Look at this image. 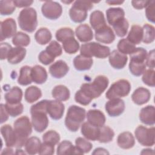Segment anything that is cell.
<instances>
[{
  "label": "cell",
  "mask_w": 155,
  "mask_h": 155,
  "mask_svg": "<svg viewBox=\"0 0 155 155\" xmlns=\"http://www.w3.org/2000/svg\"><path fill=\"white\" fill-rule=\"evenodd\" d=\"M47 104L48 100L45 99L38 102L31 107V124L37 132L41 133L44 131L48 125V119L47 115Z\"/></svg>",
  "instance_id": "6da1fadb"
},
{
  "label": "cell",
  "mask_w": 155,
  "mask_h": 155,
  "mask_svg": "<svg viewBox=\"0 0 155 155\" xmlns=\"http://www.w3.org/2000/svg\"><path fill=\"white\" fill-rule=\"evenodd\" d=\"M109 84L108 79L104 75H99L91 83H84L80 90L91 100L97 98L106 90Z\"/></svg>",
  "instance_id": "7a4b0ae2"
},
{
  "label": "cell",
  "mask_w": 155,
  "mask_h": 155,
  "mask_svg": "<svg viewBox=\"0 0 155 155\" xmlns=\"http://www.w3.org/2000/svg\"><path fill=\"white\" fill-rule=\"evenodd\" d=\"M13 126L16 136V145L15 147L21 148L25 145L28 137L32 132L31 124L29 118L26 116H24L16 119L13 124Z\"/></svg>",
  "instance_id": "3957f363"
},
{
  "label": "cell",
  "mask_w": 155,
  "mask_h": 155,
  "mask_svg": "<svg viewBox=\"0 0 155 155\" xmlns=\"http://www.w3.org/2000/svg\"><path fill=\"white\" fill-rule=\"evenodd\" d=\"M85 116L86 111L84 108L75 105H71L67 110L65 119L66 127L71 131H77L84 122Z\"/></svg>",
  "instance_id": "277c9868"
},
{
  "label": "cell",
  "mask_w": 155,
  "mask_h": 155,
  "mask_svg": "<svg viewBox=\"0 0 155 155\" xmlns=\"http://www.w3.org/2000/svg\"><path fill=\"white\" fill-rule=\"evenodd\" d=\"M18 21L19 27L27 32H33L38 25L37 13L31 7L24 8L18 16Z\"/></svg>",
  "instance_id": "5b68a950"
},
{
  "label": "cell",
  "mask_w": 155,
  "mask_h": 155,
  "mask_svg": "<svg viewBox=\"0 0 155 155\" xmlns=\"http://www.w3.org/2000/svg\"><path fill=\"white\" fill-rule=\"evenodd\" d=\"M81 54L88 58L94 56L97 58H105L110 54L108 47L101 45L95 42L84 44L80 48Z\"/></svg>",
  "instance_id": "8992f818"
},
{
  "label": "cell",
  "mask_w": 155,
  "mask_h": 155,
  "mask_svg": "<svg viewBox=\"0 0 155 155\" xmlns=\"http://www.w3.org/2000/svg\"><path fill=\"white\" fill-rule=\"evenodd\" d=\"M93 7L91 2L86 1H76L69 11L71 19L77 23L84 21L87 17V12Z\"/></svg>",
  "instance_id": "52a82bcc"
},
{
  "label": "cell",
  "mask_w": 155,
  "mask_h": 155,
  "mask_svg": "<svg viewBox=\"0 0 155 155\" xmlns=\"http://www.w3.org/2000/svg\"><path fill=\"white\" fill-rule=\"evenodd\" d=\"M131 90V84L128 80L119 79L114 82L107 90L105 96L108 99L127 96Z\"/></svg>",
  "instance_id": "ba28073f"
},
{
  "label": "cell",
  "mask_w": 155,
  "mask_h": 155,
  "mask_svg": "<svg viewBox=\"0 0 155 155\" xmlns=\"http://www.w3.org/2000/svg\"><path fill=\"white\" fill-rule=\"evenodd\" d=\"M154 127L147 128L142 125L138 126L135 130L134 134L138 142L143 146L151 147L155 142Z\"/></svg>",
  "instance_id": "9c48e42d"
},
{
  "label": "cell",
  "mask_w": 155,
  "mask_h": 155,
  "mask_svg": "<svg viewBox=\"0 0 155 155\" xmlns=\"http://www.w3.org/2000/svg\"><path fill=\"white\" fill-rule=\"evenodd\" d=\"M41 12L45 18L49 19L55 20L61 16L62 12V8L57 2L47 1L42 4Z\"/></svg>",
  "instance_id": "30bf717a"
},
{
  "label": "cell",
  "mask_w": 155,
  "mask_h": 155,
  "mask_svg": "<svg viewBox=\"0 0 155 155\" xmlns=\"http://www.w3.org/2000/svg\"><path fill=\"white\" fill-rule=\"evenodd\" d=\"M125 107L124 101L120 98L110 99L105 104V110L111 117L120 116L124 111Z\"/></svg>",
  "instance_id": "8fae6325"
},
{
  "label": "cell",
  "mask_w": 155,
  "mask_h": 155,
  "mask_svg": "<svg viewBox=\"0 0 155 155\" xmlns=\"http://www.w3.org/2000/svg\"><path fill=\"white\" fill-rule=\"evenodd\" d=\"M16 32V24L13 18H7L1 22V41L13 37Z\"/></svg>",
  "instance_id": "7c38bea8"
},
{
  "label": "cell",
  "mask_w": 155,
  "mask_h": 155,
  "mask_svg": "<svg viewBox=\"0 0 155 155\" xmlns=\"http://www.w3.org/2000/svg\"><path fill=\"white\" fill-rule=\"evenodd\" d=\"M65 110L64 105L57 100H48L47 107V113L54 120H59L62 118Z\"/></svg>",
  "instance_id": "4fadbf2b"
},
{
  "label": "cell",
  "mask_w": 155,
  "mask_h": 155,
  "mask_svg": "<svg viewBox=\"0 0 155 155\" xmlns=\"http://www.w3.org/2000/svg\"><path fill=\"white\" fill-rule=\"evenodd\" d=\"M94 36L96 41L104 44H111L115 39V35L113 30L107 25L96 30Z\"/></svg>",
  "instance_id": "5bb4252c"
},
{
  "label": "cell",
  "mask_w": 155,
  "mask_h": 155,
  "mask_svg": "<svg viewBox=\"0 0 155 155\" xmlns=\"http://www.w3.org/2000/svg\"><path fill=\"white\" fill-rule=\"evenodd\" d=\"M69 71L67 63L62 60H58L52 64L49 67L50 74L54 78L60 79L65 76Z\"/></svg>",
  "instance_id": "9a60e30c"
},
{
  "label": "cell",
  "mask_w": 155,
  "mask_h": 155,
  "mask_svg": "<svg viewBox=\"0 0 155 155\" xmlns=\"http://www.w3.org/2000/svg\"><path fill=\"white\" fill-rule=\"evenodd\" d=\"M128 57L127 55L114 50L109 55V62L111 67L115 69H122L127 64Z\"/></svg>",
  "instance_id": "2e32d148"
},
{
  "label": "cell",
  "mask_w": 155,
  "mask_h": 155,
  "mask_svg": "<svg viewBox=\"0 0 155 155\" xmlns=\"http://www.w3.org/2000/svg\"><path fill=\"white\" fill-rule=\"evenodd\" d=\"M87 118L88 122L97 127H101L104 125L106 120L103 112L97 109L89 110L87 113Z\"/></svg>",
  "instance_id": "e0dca14e"
},
{
  "label": "cell",
  "mask_w": 155,
  "mask_h": 155,
  "mask_svg": "<svg viewBox=\"0 0 155 155\" xmlns=\"http://www.w3.org/2000/svg\"><path fill=\"white\" fill-rule=\"evenodd\" d=\"M1 133L5 140L7 147H15L16 145V136L14 129L8 125L5 124L1 127Z\"/></svg>",
  "instance_id": "ac0fdd59"
},
{
  "label": "cell",
  "mask_w": 155,
  "mask_h": 155,
  "mask_svg": "<svg viewBox=\"0 0 155 155\" xmlns=\"http://www.w3.org/2000/svg\"><path fill=\"white\" fill-rule=\"evenodd\" d=\"M151 97L150 91L144 87H139L136 89L131 95L132 101L134 104L141 105L149 101Z\"/></svg>",
  "instance_id": "d6986e66"
},
{
  "label": "cell",
  "mask_w": 155,
  "mask_h": 155,
  "mask_svg": "<svg viewBox=\"0 0 155 155\" xmlns=\"http://www.w3.org/2000/svg\"><path fill=\"white\" fill-rule=\"evenodd\" d=\"M81 134L88 140L95 141L97 140L100 127H97L92 125L89 122H86L81 125Z\"/></svg>",
  "instance_id": "ffe728a7"
},
{
  "label": "cell",
  "mask_w": 155,
  "mask_h": 155,
  "mask_svg": "<svg viewBox=\"0 0 155 155\" xmlns=\"http://www.w3.org/2000/svg\"><path fill=\"white\" fill-rule=\"evenodd\" d=\"M155 108L153 105H147L142 108L139 113V119L143 124L148 125H153L154 119Z\"/></svg>",
  "instance_id": "44dd1931"
},
{
  "label": "cell",
  "mask_w": 155,
  "mask_h": 155,
  "mask_svg": "<svg viewBox=\"0 0 155 155\" xmlns=\"http://www.w3.org/2000/svg\"><path fill=\"white\" fill-rule=\"evenodd\" d=\"M75 34L78 39L83 42L90 41L93 38V31L87 24H81L78 26L75 30Z\"/></svg>",
  "instance_id": "7402d4cb"
},
{
  "label": "cell",
  "mask_w": 155,
  "mask_h": 155,
  "mask_svg": "<svg viewBox=\"0 0 155 155\" xmlns=\"http://www.w3.org/2000/svg\"><path fill=\"white\" fill-rule=\"evenodd\" d=\"M25 54V48L22 47H16L10 49L7 59L10 64H17L24 59Z\"/></svg>",
  "instance_id": "603a6c76"
},
{
  "label": "cell",
  "mask_w": 155,
  "mask_h": 155,
  "mask_svg": "<svg viewBox=\"0 0 155 155\" xmlns=\"http://www.w3.org/2000/svg\"><path fill=\"white\" fill-rule=\"evenodd\" d=\"M31 76L32 81L37 84H44L47 79L46 70L39 65H36L31 67Z\"/></svg>",
  "instance_id": "cb8c5ba5"
},
{
  "label": "cell",
  "mask_w": 155,
  "mask_h": 155,
  "mask_svg": "<svg viewBox=\"0 0 155 155\" xmlns=\"http://www.w3.org/2000/svg\"><path fill=\"white\" fill-rule=\"evenodd\" d=\"M117 143L122 149H130L134 145V137L130 132H123L119 134L117 139Z\"/></svg>",
  "instance_id": "d4e9b609"
},
{
  "label": "cell",
  "mask_w": 155,
  "mask_h": 155,
  "mask_svg": "<svg viewBox=\"0 0 155 155\" xmlns=\"http://www.w3.org/2000/svg\"><path fill=\"white\" fill-rule=\"evenodd\" d=\"M90 24L95 31L107 25L104 13L99 10L93 12L90 16Z\"/></svg>",
  "instance_id": "484cf974"
},
{
  "label": "cell",
  "mask_w": 155,
  "mask_h": 155,
  "mask_svg": "<svg viewBox=\"0 0 155 155\" xmlns=\"http://www.w3.org/2000/svg\"><path fill=\"white\" fill-rule=\"evenodd\" d=\"M93 60L91 58L85 57L81 54L76 56L73 60V65L76 70L85 71L90 69L93 65Z\"/></svg>",
  "instance_id": "4316f807"
},
{
  "label": "cell",
  "mask_w": 155,
  "mask_h": 155,
  "mask_svg": "<svg viewBox=\"0 0 155 155\" xmlns=\"http://www.w3.org/2000/svg\"><path fill=\"white\" fill-rule=\"evenodd\" d=\"M106 16L108 24L113 25L117 21L124 18L125 12L120 7H111L107 10Z\"/></svg>",
  "instance_id": "83f0119b"
},
{
  "label": "cell",
  "mask_w": 155,
  "mask_h": 155,
  "mask_svg": "<svg viewBox=\"0 0 155 155\" xmlns=\"http://www.w3.org/2000/svg\"><path fill=\"white\" fill-rule=\"evenodd\" d=\"M22 91L17 86L13 87L4 95V99L7 103L11 104L19 103L22 100Z\"/></svg>",
  "instance_id": "f1b7e54d"
},
{
  "label": "cell",
  "mask_w": 155,
  "mask_h": 155,
  "mask_svg": "<svg viewBox=\"0 0 155 155\" xmlns=\"http://www.w3.org/2000/svg\"><path fill=\"white\" fill-rule=\"evenodd\" d=\"M143 28L138 25H133L128 34L127 39L134 45L139 44L142 41Z\"/></svg>",
  "instance_id": "f546056e"
},
{
  "label": "cell",
  "mask_w": 155,
  "mask_h": 155,
  "mask_svg": "<svg viewBox=\"0 0 155 155\" xmlns=\"http://www.w3.org/2000/svg\"><path fill=\"white\" fill-rule=\"evenodd\" d=\"M51 94L56 100L59 101H67L70 96L69 90L66 86L63 85L55 86L52 90Z\"/></svg>",
  "instance_id": "4dcf8cb0"
},
{
  "label": "cell",
  "mask_w": 155,
  "mask_h": 155,
  "mask_svg": "<svg viewBox=\"0 0 155 155\" xmlns=\"http://www.w3.org/2000/svg\"><path fill=\"white\" fill-rule=\"evenodd\" d=\"M57 154H81L72 143L68 140L62 141L58 146Z\"/></svg>",
  "instance_id": "1f68e13d"
},
{
  "label": "cell",
  "mask_w": 155,
  "mask_h": 155,
  "mask_svg": "<svg viewBox=\"0 0 155 155\" xmlns=\"http://www.w3.org/2000/svg\"><path fill=\"white\" fill-rule=\"evenodd\" d=\"M41 142L37 137H31L28 138L25 143V150L28 154H36L38 153Z\"/></svg>",
  "instance_id": "d6a6232c"
},
{
  "label": "cell",
  "mask_w": 155,
  "mask_h": 155,
  "mask_svg": "<svg viewBox=\"0 0 155 155\" xmlns=\"http://www.w3.org/2000/svg\"><path fill=\"white\" fill-rule=\"evenodd\" d=\"M52 38L50 31L45 28L41 27L36 32L35 39L36 41L40 45H45L48 43Z\"/></svg>",
  "instance_id": "836d02e7"
},
{
  "label": "cell",
  "mask_w": 155,
  "mask_h": 155,
  "mask_svg": "<svg viewBox=\"0 0 155 155\" xmlns=\"http://www.w3.org/2000/svg\"><path fill=\"white\" fill-rule=\"evenodd\" d=\"M42 96V91L40 88L36 86H30L28 87L25 91V99L28 103L36 102Z\"/></svg>",
  "instance_id": "e575fe53"
},
{
  "label": "cell",
  "mask_w": 155,
  "mask_h": 155,
  "mask_svg": "<svg viewBox=\"0 0 155 155\" xmlns=\"http://www.w3.org/2000/svg\"><path fill=\"white\" fill-rule=\"evenodd\" d=\"M31 67L25 65L21 68L19 71V76L18 79V82L21 85H28L33 81L31 76Z\"/></svg>",
  "instance_id": "d590c367"
},
{
  "label": "cell",
  "mask_w": 155,
  "mask_h": 155,
  "mask_svg": "<svg viewBox=\"0 0 155 155\" xmlns=\"http://www.w3.org/2000/svg\"><path fill=\"white\" fill-rule=\"evenodd\" d=\"M112 26L117 36L124 37L127 33L129 23L127 19L124 18L116 22Z\"/></svg>",
  "instance_id": "8d00e7d4"
},
{
  "label": "cell",
  "mask_w": 155,
  "mask_h": 155,
  "mask_svg": "<svg viewBox=\"0 0 155 155\" xmlns=\"http://www.w3.org/2000/svg\"><path fill=\"white\" fill-rule=\"evenodd\" d=\"M114 136V133L110 127L103 125L100 127L99 135L97 140L101 143H108L113 140Z\"/></svg>",
  "instance_id": "74e56055"
},
{
  "label": "cell",
  "mask_w": 155,
  "mask_h": 155,
  "mask_svg": "<svg viewBox=\"0 0 155 155\" xmlns=\"http://www.w3.org/2000/svg\"><path fill=\"white\" fill-rule=\"evenodd\" d=\"M147 51L145 49L142 47H137L136 50L130 54V61L135 63H145Z\"/></svg>",
  "instance_id": "f35d334b"
},
{
  "label": "cell",
  "mask_w": 155,
  "mask_h": 155,
  "mask_svg": "<svg viewBox=\"0 0 155 155\" xmlns=\"http://www.w3.org/2000/svg\"><path fill=\"white\" fill-rule=\"evenodd\" d=\"M62 43L64 51L68 54L76 53L79 49V44L74 37L68 38Z\"/></svg>",
  "instance_id": "ab89813d"
},
{
  "label": "cell",
  "mask_w": 155,
  "mask_h": 155,
  "mask_svg": "<svg viewBox=\"0 0 155 155\" xmlns=\"http://www.w3.org/2000/svg\"><path fill=\"white\" fill-rule=\"evenodd\" d=\"M117 47L120 53L125 55L131 54L136 48L135 45L131 43L127 39H120L117 44Z\"/></svg>",
  "instance_id": "60d3db41"
},
{
  "label": "cell",
  "mask_w": 155,
  "mask_h": 155,
  "mask_svg": "<svg viewBox=\"0 0 155 155\" xmlns=\"http://www.w3.org/2000/svg\"><path fill=\"white\" fill-rule=\"evenodd\" d=\"M142 42L145 44H150L154 41L155 38V30L154 26L145 24L143 27Z\"/></svg>",
  "instance_id": "b9f144b4"
},
{
  "label": "cell",
  "mask_w": 155,
  "mask_h": 155,
  "mask_svg": "<svg viewBox=\"0 0 155 155\" xmlns=\"http://www.w3.org/2000/svg\"><path fill=\"white\" fill-rule=\"evenodd\" d=\"M12 42L17 47H27L30 43V38L28 35L19 31L13 37Z\"/></svg>",
  "instance_id": "7bdbcfd3"
},
{
  "label": "cell",
  "mask_w": 155,
  "mask_h": 155,
  "mask_svg": "<svg viewBox=\"0 0 155 155\" xmlns=\"http://www.w3.org/2000/svg\"><path fill=\"white\" fill-rule=\"evenodd\" d=\"M75 144L76 148L79 151L81 154L89 153L93 148V145L90 142L81 137L76 139Z\"/></svg>",
  "instance_id": "ee69618b"
},
{
  "label": "cell",
  "mask_w": 155,
  "mask_h": 155,
  "mask_svg": "<svg viewBox=\"0 0 155 155\" xmlns=\"http://www.w3.org/2000/svg\"><path fill=\"white\" fill-rule=\"evenodd\" d=\"M43 142L55 145L58 143L60 140V136L54 130H49L45 133L42 136Z\"/></svg>",
  "instance_id": "f6af8a7d"
},
{
  "label": "cell",
  "mask_w": 155,
  "mask_h": 155,
  "mask_svg": "<svg viewBox=\"0 0 155 155\" xmlns=\"http://www.w3.org/2000/svg\"><path fill=\"white\" fill-rule=\"evenodd\" d=\"M15 5L13 1H0V13L1 15H9L15 10Z\"/></svg>",
  "instance_id": "bcb514c9"
},
{
  "label": "cell",
  "mask_w": 155,
  "mask_h": 155,
  "mask_svg": "<svg viewBox=\"0 0 155 155\" xmlns=\"http://www.w3.org/2000/svg\"><path fill=\"white\" fill-rule=\"evenodd\" d=\"M56 38L59 42H62L64 41L68 38H72L74 36V33L73 30L69 27H63L61 28L56 31Z\"/></svg>",
  "instance_id": "7dc6e473"
},
{
  "label": "cell",
  "mask_w": 155,
  "mask_h": 155,
  "mask_svg": "<svg viewBox=\"0 0 155 155\" xmlns=\"http://www.w3.org/2000/svg\"><path fill=\"white\" fill-rule=\"evenodd\" d=\"M5 107L7 113L12 117H16L21 114L24 110L23 105L21 102L15 104L6 103Z\"/></svg>",
  "instance_id": "c3c4849f"
},
{
  "label": "cell",
  "mask_w": 155,
  "mask_h": 155,
  "mask_svg": "<svg viewBox=\"0 0 155 155\" xmlns=\"http://www.w3.org/2000/svg\"><path fill=\"white\" fill-rule=\"evenodd\" d=\"M45 50L54 58L61 56L62 53V47L56 41H52L46 47Z\"/></svg>",
  "instance_id": "681fc988"
},
{
  "label": "cell",
  "mask_w": 155,
  "mask_h": 155,
  "mask_svg": "<svg viewBox=\"0 0 155 155\" xmlns=\"http://www.w3.org/2000/svg\"><path fill=\"white\" fill-rule=\"evenodd\" d=\"M129 70L132 74L136 76H139L143 73L146 70L145 63H134L130 62Z\"/></svg>",
  "instance_id": "f907efd6"
},
{
  "label": "cell",
  "mask_w": 155,
  "mask_h": 155,
  "mask_svg": "<svg viewBox=\"0 0 155 155\" xmlns=\"http://www.w3.org/2000/svg\"><path fill=\"white\" fill-rule=\"evenodd\" d=\"M154 69L150 68L145 70L143 73L142 80L143 82L148 86L154 87Z\"/></svg>",
  "instance_id": "816d5d0a"
},
{
  "label": "cell",
  "mask_w": 155,
  "mask_h": 155,
  "mask_svg": "<svg viewBox=\"0 0 155 155\" xmlns=\"http://www.w3.org/2000/svg\"><path fill=\"white\" fill-rule=\"evenodd\" d=\"M154 10H155V1H151L145 8V15L147 19L154 23Z\"/></svg>",
  "instance_id": "f5cc1de1"
},
{
  "label": "cell",
  "mask_w": 155,
  "mask_h": 155,
  "mask_svg": "<svg viewBox=\"0 0 155 155\" xmlns=\"http://www.w3.org/2000/svg\"><path fill=\"white\" fill-rule=\"evenodd\" d=\"M39 61L44 65H47L52 63L55 58L51 56L45 50L41 51L38 56Z\"/></svg>",
  "instance_id": "db71d44e"
},
{
  "label": "cell",
  "mask_w": 155,
  "mask_h": 155,
  "mask_svg": "<svg viewBox=\"0 0 155 155\" xmlns=\"http://www.w3.org/2000/svg\"><path fill=\"white\" fill-rule=\"evenodd\" d=\"M74 99L76 102L82 105H87L92 101L88 98L81 90L76 91L74 96Z\"/></svg>",
  "instance_id": "11a10c76"
},
{
  "label": "cell",
  "mask_w": 155,
  "mask_h": 155,
  "mask_svg": "<svg viewBox=\"0 0 155 155\" xmlns=\"http://www.w3.org/2000/svg\"><path fill=\"white\" fill-rule=\"evenodd\" d=\"M54 153V146L49 143L43 142L41 143L38 154H53Z\"/></svg>",
  "instance_id": "9f6ffc18"
},
{
  "label": "cell",
  "mask_w": 155,
  "mask_h": 155,
  "mask_svg": "<svg viewBox=\"0 0 155 155\" xmlns=\"http://www.w3.org/2000/svg\"><path fill=\"white\" fill-rule=\"evenodd\" d=\"M12 46L7 42H2L1 44V59L3 60L7 58L9 51L12 48Z\"/></svg>",
  "instance_id": "6f0895ef"
},
{
  "label": "cell",
  "mask_w": 155,
  "mask_h": 155,
  "mask_svg": "<svg viewBox=\"0 0 155 155\" xmlns=\"http://www.w3.org/2000/svg\"><path fill=\"white\" fill-rule=\"evenodd\" d=\"M146 66H148L150 68L154 69V50H152L150 51L149 53L147 54L146 59Z\"/></svg>",
  "instance_id": "680465c9"
},
{
  "label": "cell",
  "mask_w": 155,
  "mask_h": 155,
  "mask_svg": "<svg viewBox=\"0 0 155 155\" xmlns=\"http://www.w3.org/2000/svg\"><path fill=\"white\" fill-rule=\"evenodd\" d=\"M150 3L148 1H132L131 4L133 7L136 9H142L146 7Z\"/></svg>",
  "instance_id": "91938a15"
},
{
  "label": "cell",
  "mask_w": 155,
  "mask_h": 155,
  "mask_svg": "<svg viewBox=\"0 0 155 155\" xmlns=\"http://www.w3.org/2000/svg\"><path fill=\"white\" fill-rule=\"evenodd\" d=\"M0 107H1V124H2L8 120L9 114L6 110L4 104H1Z\"/></svg>",
  "instance_id": "94428289"
},
{
  "label": "cell",
  "mask_w": 155,
  "mask_h": 155,
  "mask_svg": "<svg viewBox=\"0 0 155 155\" xmlns=\"http://www.w3.org/2000/svg\"><path fill=\"white\" fill-rule=\"evenodd\" d=\"M13 2L16 7L19 8L27 7L31 5L33 2V1H13Z\"/></svg>",
  "instance_id": "6125c7cd"
},
{
  "label": "cell",
  "mask_w": 155,
  "mask_h": 155,
  "mask_svg": "<svg viewBox=\"0 0 155 155\" xmlns=\"http://www.w3.org/2000/svg\"><path fill=\"white\" fill-rule=\"evenodd\" d=\"M93 154H109V153L103 148H96L92 153Z\"/></svg>",
  "instance_id": "be15d7a7"
},
{
  "label": "cell",
  "mask_w": 155,
  "mask_h": 155,
  "mask_svg": "<svg viewBox=\"0 0 155 155\" xmlns=\"http://www.w3.org/2000/svg\"><path fill=\"white\" fill-rule=\"evenodd\" d=\"M124 2V1H107L106 3L108 4L109 5H120Z\"/></svg>",
  "instance_id": "e7e4bbea"
},
{
  "label": "cell",
  "mask_w": 155,
  "mask_h": 155,
  "mask_svg": "<svg viewBox=\"0 0 155 155\" xmlns=\"http://www.w3.org/2000/svg\"><path fill=\"white\" fill-rule=\"evenodd\" d=\"M13 149H12L10 147H7V148H5L3 151H2L1 154H13Z\"/></svg>",
  "instance_id": "03108f58"
},
{
  "label": "cell",
  "mask_w": 155,
  "mask_h": 155,
  "mask_svg": "<svg viewBox=\"0 0 155 155\" xmlns=\"http://www.w3.org/2000/svg\"><path fill=\"white\" fill-rule=\"evenodd\" d=\"M16 154H25V153L24 151H22V150H19V149H18L16 150Z\"/></svg>",
  "instance_id": "003e7915"
}]
</instances>
